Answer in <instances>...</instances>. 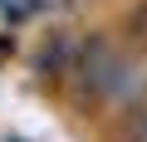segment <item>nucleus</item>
<instances>
[{
  "instance_id": "obj_1",
  "label": "nucleus",
  "mask_w": 147,
  "mask_h": 142,
  "mask_svg": "<svg viewBox=\"0 0 147 142\" xmlns=\"http://www.w3.org/2000/svg\"><path fill=\"white\" fill-rule=\"evenodd\" d=\"M74 59H79V39H74V34H54V39L44 44V54L34 59V69L49 74V79H59V74L74 69Z\"/></svg>"
},
{
  "instance_id": "obj_2",
  "label": "nucleus",
  "mask_w": 147,
  "mask_h": 142,
  "mask_svg": "<svg viewBox=\"0 0 147 142\" xmlns=\"http://www.w3.org/2000/svg\"><path fill=\"white\" fill-rule=\"evenodd\" d=\"M127 142H147V108L132 113V122H127Z\"/></svg>"
}]
</instances>
